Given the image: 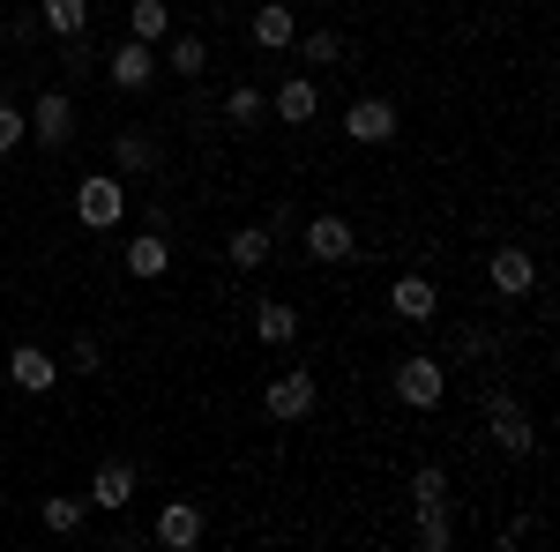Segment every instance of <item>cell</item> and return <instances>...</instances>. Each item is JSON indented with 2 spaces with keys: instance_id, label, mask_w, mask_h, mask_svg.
I'll use <instances>...</instances> for the list:
<instances>
[{
  "instance_id": "52a82bcc",
  "label": "cell",
  "mask_w": 560,
  "mask_h": 552,
  "mask_svg": "<svg viewBox=\"0 0 560 552\" xmlns=\"http://www.w3.org/2000/svg\"><path fill=\"white\" fill-rule=\"evenodd\" d=\"M486 284H493L501 298L538 292V255H530V247H493V261H486Z\"/></svg>"
},
{
  "instance_id": "ac0fdd59",
  "label": "cell",
  "mask_w": 560,
  "mask_h": 552,
  "mask_svg": "<svg viewBox=\"0 0 560 552\" xmlns=\"http://www.w3.org/2000/svg\"><path fill=\"white\" fill-rule=\"evenodd\" d=\"M128 277H142V284H150V277H165V269H173V239H165V232H142V239H128Z\"/></svg>"
},
{
  "instance_id": "8992f818",
  "label": "cell",
  "mask_w": 560,
  "mask_h": 552,
  "mask_svg": "<svg viewBox=\"0 0 560 552\" xmlns=\"http://www.w3.org/2000/svg\"><path fill=\"white\" fill-rule=\"evenodd\" d=\"M306 261H322V269H337V261H359V232H351V216L322 210L306 224Z\"/></svg>"
},
{
  "instance_id": "ba28073f",
  "label": "cell",
  "mask_w": 560,
  "mask_h": 552,
  "mask_svg": "<svg viewBox=\"0 0 560 552\" xmlns=\"http://www.w3.org/2000/svg\"><path fill=\"white\" fill-rule=\"evenodd\" d=\"M345 142H366V150L396 142V105H388V97H351V113H345Z\"/></svg>"
},
{
  "instance_id": "30bf717a",
  "label": "cell",
  "mask_w": 560,
  "mask_h": 552,
  "mask_svg": "<svg viewBox=\"0 0 560 552\" xmlns=\"http://www.w3.org/2000/svg\"><path fill=\"white\" fill-rule=\"evenodd\" d=\"M105 75H113L120 90H150L158 83V45H142V38L113 45V52H105Z\"/></svg>"
},
{
  "instance_id": "d4e9b609",
  "label": "cell",
  "mask_w": 560,
  "mask_h": 552,
  "mask_svg": "<svg viewBox=\"0 0 560 552\" xmlns=\"http://www.w3.org/2000/svg\"><path fill=\"white\" fill-rule=\"evenodd\" d=\"M419 508H448V470H441V463L411 470V515H419Z\"/></svg>"
},
{
  "instance_id": "cb8c5ba5",
  "label": "cell",
  "mask_w": 560,
  "mask_h": 552,
  "mask_svg": "<svg viewBox=\"0 0 560 552\" xmlns=\"http://www.w3.org/2000/svg\"><path fill=\"white\" fill-rule=\"evenodd\" d=\"M261 113H269V90H255V83L224 90V120H232V128H261Z\"/></svg>"
},
{
  "instance_id": "277c9868",
  "label": "cell",
  "mask_w": 560,
  "mask_h": 552,
  "mask_svg": "<svg viewBox=\"0 0 560 552\" xmlns=\"http://www.w3.org/2000/svg\"><path fill=\"white\" fill-rule=\"evenodd\" d=\"M314 396H322V381H314L306 366H292V374H277V381L261 388V411H269L277 425H300L306 411H314Z\"/></svg>"
},
{
  "instance_id": "603a6c76",
  "label": "cell",
  "mask_w": 560,
  "mask_h": 552,
  "mask_svg": "<svg viewBox=\"0 0 560 552\" xmlns=\"http://www.w3.org/2000/svg\"><path fill=\"white\" fill-rule=\"evenodd\" d=\"M83 515H90V501H75V493H52V501H38V522L52 530V538H75V530H83Z\"/></svg>"
},
{
  "instance_id": "44dd1931",
  "label": "cell",
  "mask_w": 560,
  "mask_h": 552,
  "mask_svg": "<svg viewBox=\"0 0 560 552\" xmlns=\"http://www.w3.org/2000/svg\"><path fill=\"white\" fill-rule=\"evenodd\" d=\"M38 31H52V38L90 31V0H38Z\"/></svg>"
},
{
  "instance_id": "4fadbf2b",
  "label": "cell",
  "mask_w": 560,
  "mask_h": 552,
  "mask_svg": "<svg viewBox=\"0 0 560 552\" xmlns=\"http://www.w3.org/2000/svg\"><path fill=\"white\" fill-rule=\"evenodd\" d=\"M247 38H255L261 52H292V45H300V15H292L284 0H269V8H255V23H247Z\"/></svg>"
},
{
  "instance_id": "e0dca14e",
  "label": "cell",
  "mask_w": 560,
  "mask_h": 552,
  "mask_svg": "<svg viewBox=\"0 0 560 552\" xmlns=\"http://www.w3.org/2000/svg\"><path fill=\"white\" fill-rule=\"evenodd\" d=\"M269 105H277V120H284V128H306V120L322 113V90L306 83V75H292V83L269 90Z\"/></svg>"
},
{
  "instance_id": "83f0119b",
  "label": "cell",
  "mask_w": 560,
  "mask_h": 552,
  "mask_svg": "<svg viewBox=\"0 0 560 552\" xmlns=\"http://www.w3.org/2000/svg\"><path fill=\"white\" fill-rule=\"evenodd\" d=\"M60 68H68V75H90V68H97V45H90V31L60 38Z\"/></svg>"
},
{
  "instance_id": "3957f363",
  "label": "cell",
  "mask_w": 560,
  "mask_h": 552,
  "mask_svg": "<svg viewBox=\"0 0 560 552\" xmlns=\"http://www.w3.org/2000/svg\"><path fill=\"white\" fill-rule=\"evenodd\" d=\"M75 216H83L90 232H113V224L128 216V187H120L113 172H83V179H75Z\"/></svg>"
},
{
  "instance_id": "6da1fadb",
  "label": "cell",
  "mask_w": 560,
  "mask_h": 552,
  "mask_svg": "<svg viewBox=\"0 0 560 552\" xmlns=\"http://www.w3.org/2000/svg\"><path fill=\"white\" fill-rule=\"evenodd\" d=\"M486 425H493V448H501V456H516V463L538 456V425H530V411H523L509 388H493V396H486Z\"/></svg>"
},
{
  "instance_id": "f546056e",
  "label": "cell",
  "mask_w": 560,
  "mask_h": 552,
  "mask_svg": "<svg viewBox=\"0 0 560 552\" xmlns=\"http://www.w3.org/2000/svg\"><path fill=\"white\" fill-rule=\"evenodd\" d=\"M23 142H31V120H23L15 105H0V157H8V150H23Z\"/></svg>"
},
{
  "instance_id": "9a60e30c",
  "label": "cell",
  "mask_w": 560,
  "mask_h": 552,
  "mask_svg": "<svg viewBox=\"0 0 560 552\" xmlns=\"http://www.w3.org/2000/svg\"><path fill=\"white\" fill-rule=\"evenodd\" d=\"M128 501H135V463H97V478H90V508L120 515Z\"/></svg>"
},
{
  "instance_id": "d6986e66",
  "label": "cell",
  "mask_w": 560,
  "mask_h": 552,
  "mask_svg": "<svg viewBox=\"0 0 560 552\" xmlns=\"http://www.w3.org/2000/svg\"><path fill=\"white\" fill-rule=\"evenodd\" d=\"M255 337L269 343V351H284V343H300V314H292L284 298H261V306H255Z\"/></svg>"
},
{
  "instance_id": "ffe728a7",
  "label": "cell",
  "mask_w": 560,
  "mask_h": 552,
  "mask_svg": "<svg viewBox=\"0 0 560 552\" xmlns=\"http://www.w3.org/2000/svg\"><path fill=\"white\" fill-rule=\"evenodd\" d=\"M128 38H142V45L173 38V8L165 0H128Z\"/></svg>"
},
{
  "instance_id": "1f68e13d",
  "label": "cell",
  "mask_w": 560,
  "mask_h": 552,
  "mask_svg": "<svg viewBox=\"0 0 560 552\" xmlns=\"http://www.w3.org/2000/svg\"><path fill=\"white\" fill-rule=\"evenodd\" d=\"M38 38V8H31V15H15V23H8V45H31Z\"/></svg>"
},
{
  "instance_id": "5b68a950",
  "label": "cell",
  "mask_w": 560,
  "mask_h": 552,
  "mask_svg": "<svg viewBox=\"0 0 560 552\" xmlns=\"http://www.w3.org/2000/svg\"><path fill=\"white\" fill-rule=\"evenodd\" d=\"M23 120L38 134V150H68V142H75V97H68V90H38V105H31Z\"/></svg>"
},
{
  "instance_id": "4316f807",
  "label": "cell",
  "mask_w": 560,
  "mask_h": 552,
  "mask_svg": "<svg viewBox=\"0 0 560 552\" xmlns=\"http://www.w3.org/2000/svg\"><path fill=\"white\" fill-rule=\"evenodd\" d=\"M456 545V522H448V508H419V552H448Z\"/></svg>"
},
{
  "instance_id": "f1b7e54d",
  "label": "cell",
  "mask_w": 560,
  "mask_h": 552,
  "mask_svg": "<svg viewBox=\"0 0 560 552\" xmlns=\"http://www.w3.org/2000/svg\"><path fill=\"white\" fill-rule=\"evenodd\" d=\"M97 366H105V343H97V337L68 343V374H97Z\"/></svg>"
},
{
  "instance_id": "9c48e42d",
  "label": "cell",
  "mask_w": 560,
  "mask_h": 552,
  "mask_svg": "<svg viewBox=\"0 0 560 552\" xmlns=\"http://www.w3.org/2000/svg\"><path fill=\"white\" fill-rule=\"evenodd\" d=\"M8 381L23 388V396H52V388H60V359L38 351V343H15V351H8Z\"/></svg>"
},
{
  "instance_id": "5bb4252c",
  "label": "cell",
  "mask_w": 560,
  "mask_h": 552,
  "mask_svg": "<svg viewBox=\"0 0 560 552\" xmlns=\"http://www.w3.org/2000/svg\"><path fill=\"white\" fill-rule=\"evenodd\" d=\"M269 255H277V232H269V224H240V232H232V247H224V261H232L240 277L269 269Z\"/></svg>"
},
{
  "instance_id": "7a4b0ae2",
  "label": "cell",
  "mask_w": 560,
  "mask_h": 552,
  "mask_svg": "<svg viewBox=\"0 0 560 552\" xmlns=\"http://www.w3.org/2000/svg\"><path fill=\"white\" fill-rule=\"evenodd\" d=\"M441 396H448V366H441L433 351L396 359V403H404V411H433Z\"/></svg>"
},
{
  "instance_id": "7c38bea8",
  "label": "cell",
  "mask_w": 560,
  "mask_h": 552,
  "mask_svg": "<svg viewBox=\"0 0 560 552\" xmlns=\"http://www.w3.org/2000/svg\"><path fill=\"white\" fill-rule=\"evenodd\" d=\"M158 545L195 552L202 545V508H195V501H165V508H158Z\"/></svg>"
},
{
  "instance_id": "484cf974",
  "label": "cell",
  "mask_w": 560,
  "mask_h": 552,
  "mask_svg": "<svg viewBox=\"0 0 560 552\" xmlns=\"http://www.w3.org/2000/svg\"><path fill=\"white\" fill-rule=\"evenodd\" d=\"M300 52H306V68H337L345 60V31H329V23L322 31H300Z\"/></svg>"
},
{
  "instance_id": "8fae6325",
  "label": "cell",
  "mask_w": 560,
  "mask_h": 552,
  "mask_svg": "<svg viewBox=\"0 0 560 552\" xmlns=\"http://www.w3.org/2000/svg\"><path fill=\"white\" fill-rule=\"evenodd\" d=\"M388 314H396V321H411V329H427L433 314H441L433 277H396V284H388Z\"/></svg>"
},
{
  "instance_id": "4dcf8cb0",
  "label": "cell",
  "mask_w": 560,
  "mask_h": 552,
  "mask_svg": "<svg viewBox=\"0 0 560 552\" xmlns=\"http://www.w3.org/2000/svg\"><path fill=\"white\" fill-rule=\"evenodd\" d=\"M538 530H546V522H538V515H516V522H509V530H501V545L516 552V545H530V538H538Z\"/></svg>"
},
{
  "instance_id": "2e32d148",
  "label": "cell",
  "mask_w": 560,
  "mask_h": 552,
  "mask_svg": "<svg viewBox=\"0 0 560 552\" xmlns=\"http://www.w3.org/2000/svg\"><path fill=\"white\" fill-rule=\"evenodd\" d=\"M113 165L120 172H158L165 165V142H158L150 128H120L113 134Z\"/></svg>"
},
{
  "instance_id": "7402d4cb",
  "label": "cell",
  "mask_w": 560,
  "mask_h": 552,
  "mask_svg": "<svg viewBox=\"0 0 560 552\" xmlns=\"http://www.w3.org/2000/svg\"><path fill=\"white\" fill-rule=\"evenodd\" d=\"M165 68H173L179 83H195V75L210 68V38H195V31H179V38L165 45Z\"/></svg>"
}]
</instances>
